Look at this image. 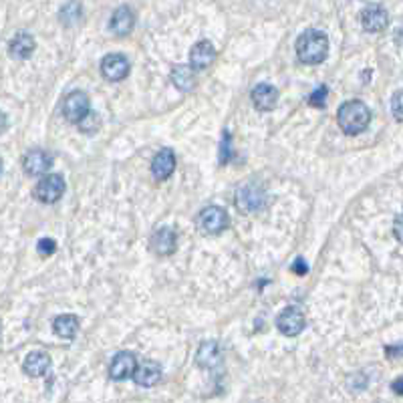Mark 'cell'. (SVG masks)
I'll return each mask as SVG.
<instances>
[{"instance_id": "1", "label": "cell", "mask_w": 403, "mask_h": 403, "mask_svg": "<svg viewBox=\"0 0 403 403\" xmlns=\"http://www.w3.org/2000/svg\"><path fill=\"white\" fill-rule=\"evenodd\" d=\"M329 55V39L323 30L307 28L297 39V57L305 65H319Z\"/></svg>"}, {"instance_id": "2", "label": "cell", "mask_w": 403, "mask_h": 403, "mask_svg": "<svg viewBox=\"0 0 403 403\" xmlns=\"http://www.w3.org/2000/svg\"><path fill=\"white\" fill-rule=\"evenodd\" d=\"M337 123L343 133L347 135H357L367 129L371 123V111L363 101H347L339 107L337 113Z\"/></svg>"}, {"instance_id": "3", "label": "cell", "mask_w": 403, "mask_h": 403, "mask_svg": "<svg viewBox=\"0 0 403 403\" xmlns=\"http://www.w3.org/2000/svg\"><path fill=\"white\" fill-rule=\"evenodd\" d=\"M228 212L220 206H208L198 214V226L204 234H220L228 228Z\"/></svg>"}, {"instance_id": "4", "label": "cell", "mask_w": 403, "mask_h": 403, "mask_svg": "<svg viewBox=\"0 0 403 403\" xmlns=\"http://www.w3.org/2000/svg\"><path fill=\"white\" fill-rule=\"evenodd\" d=\"M65 180L59 174H47L35 188V198L43 204H55L65 194Z\"/></svg>"}, {"instance_id": "5", "label": "cell", "mask_w": 403, "mask_h": 403, "mask_svg": "<svg viewBox=\"0 0 403 403\" xmlns=\"http://www.w3.org/2000/svg\"><path fill=\"white\" fill-rule=\"evenodd\" d=\"M91 113V103L89 97L83 91H73L63 101V115L71 123H81L83 119Z\"/></svg>"}, {"instance_id": "6", "label": "cell", "mask_w": 403, "mask_h": 403, "mask_svg": "<svg viewBox=\"0 0 403 403\" xmlns=\"http://www.w3.org/2000/svg\"><path fill=\"white\" fill-rule=\"evenodd\" d=\"M307 325V319L303 315V310L297 307H286L279 317H277V327L285 337H297L301 335Z\"/></svg>"}, {"instance_id": "7", "label": "cell", "mask_w": 403, "mask_h": 403, "mask_svg": "<svg viewBox=\"0 0 403 403\" xmlns=\"http://www.w3.org/2000/svg\"><path fill=\"white\" fill-rule=\"evenodd\" d=\"M238 206L246 212H259L266 206V191L259 184H246L238 190Z\"/></svg>"}, {"instance_id": "8", "label": "cell", "mask_w": 403, "mask_h": 403, "mask_svg": "<svg viewBox=\"0 0 403 403\" xmlns=\"http://www.w3.org/2000/svg\"><path fill=\"white\" fill-rule=\"evenodd\" d=\"M101 75L107 81H123L129 75V61H127V57H123L119 53L105 55L103 61H101Z\"/></svg>"}, {"instance_id": "9", "label": "cell", "mask_w": 403, "mask_h": 403, "mask_svg": "<svg viewBox=\"0 0 403 403\" xmlns=\"http://www.w3.org/2000/svg\"><path fill=\"white\" fill-rule=\"evenodd\" d=\"M361 24L367 32H381L389 24V15L379 4H369L361 12Z\"/></svg>"}, {"instance_id": "10", "label": "cell", "mask_w": 403, "mask_h": 403, "mask_svg": "<svg viewBox=\"0 0 403 403\" xmlns=\"http://www.w3.org/2000/svg\"><path fill=\"white\" fill-rule=\"evenodd\" d=\"M135 369H138V359H135V355L129 353V351H121L111 361L109 377L115 381H123L127 379V377H133Z\"/></svg>"}, {"instance_id": "11", "label": "cell", "mask_w": 403, "mask_h": 403, "mask_svg": "<svg viewBox=\"0 0 403 403\" xmlns=\"http://www.w3.org/2000/svg\"><path fill=\"white\" fill-rule=\"evenodd\" d=\"M50 166H53V156L47 153L45 149H32L23 160L26 176H45Z\"/></svg>"}, {"instance_id": "12", "label": "cell", "mask_w": 403, "mask_h": 403, "mask_svg": "<svg viewBox=\"0 0 403 403\" xmlns=\"http://www.w3.org/2000/svg\"><path fill=\"white\" fill-rule=\"evenodd\" d=\"M174 169H176V153H174V149L171 147L160 149L156 153L153 162H151V174H153V178L160 180V182H164V180H167L174 174Z\"/></svg>"}, {"instance_id": "13", "label": "cell", "mask_w": 403, "mask_h": 403, "mask_svg": "<svg viewBox=\"0 0 403 403\" xmlns=\"http://www.w3.org/2000/svg\"><path fill=\"white\" fill-rule=\"evenodd\" d=\"M151 244V250L158 254V256H169L176 252V246H178V238H176V232L171 228H160L153 232V236L149 240Z\"/></svg>"}, {"instance_id": "14", "label": "cell", "mask_w": 403, "mask_h": 403, "mask_svg": "<svg viewBox=\"0 0 403 403\" xmlns=\"http://www.w3.org/2000/svg\"><path fill=\"white\" fill-rule=\"evenodd\" d=\"M216 61V48L210 41H200L190 50V65L196 71L208 69Z\"/></svg>"}, {"instance_id": "15", "label": "cell", "mask_w": 403, "mask_h": 403, "mask_svg": "<svg viewBox=\"0 0 403 403\" xmlns=\"http://www.w3.org/2000/svg\"><path fill=\"white\" fill-rule=\"evenodd\" d=\"M196 363L202 369H216L222 365V349L218 341H204L196 353Z\"/></svg>"}, {"instance_id": "16", "label": "cell", "mask_w": 403, "mask_h": 403, "mask_svg": "<svg viewBox=\"0 0 403 403\" xmlns=\"http://www.w3.org/2000/svg\"><path fill=\"white\" fill-rule=\"evenodd\" d=\"M160 377H162V369L151 359H145L142 363H138V369L133 373V381L140 387H153V385H158Z\"/></svg>"}, {"instance_id": "17", "label": "cell", "mask_w": 403, "mask_h": 403, "mask_svg": "<svg viewBox=\"0 0 403 403\" xmlns=\"http://www.w3.org/2000/svg\"><path fill=\"white\" fill-rule=\"evenodd\" d=\"M50 369V357L45 351H32L24 357L23 371L30 377H43Z\"/></svg>"}, {"instance_id": "18", "label": "cell", "mask_w": 403, "mask_h": 403, "mask_svg": "<svg viewBox=\"0 0 403 403\" xmlns=\"http://www.w3.org/2000/svg\"><path fill=\"white\" fill-rule=\"evenodd\" d=\"M252 103L259 111H270L279 103V91L268 83H261L252 89Z\"/></svg>"}, {"instance_id": "19", "label": "cell", "mask_w": 403, "mask_h": 403, "mask_svg": "<svg viewBox=\"0 0 403 403\" xmlns=\"http://www.w3.org/2000/svg\"><path fill=\"white\" fill-rule=\"evenodd\" d=\"M135 26V15L129 6H119L118 10L113 12L111 21H109V28L118 35V37H125L133 30Z\"/></svg>"}, {"instance_id": "20", "label": "cell", "mask_w": 403, "mask_h": 403, "mask_svg": "<svg viewBox=\"0 0 403 403\" xmlns=\"http://www.w3.org/2000/svg\"><path fill=\"white\" fill-rule=\"evenodd\" d=\"M194 71L196 69L191 65H176L171 69V83H174V87L184 91V93L191 91L196 87V75H194Z\"/></svg>"}, {"instance_id": "21", "label": "cell", "mask_w": 403, "mask_h": 403, "mask_svg": "<svg viewBox=\"0 0 403 403\" xmlns=\"http://www.w3.org/2000/svg\"><path fill=\"white\" fill-rule=\"evenodd\" d=\"M35 48H37L35 37L28 32H19L10 41V55L17 59H28L35 53Z\"/></svg>"}, {"instance_id": "22", "label": "cell", "mask_w": 403, "mask_h": 403, "mask_svg": "<svg viewBox=\"0 0 403 403\" xmlns=\"http://www.w3.org/2000/svg\"><path fill=\"white\" fill-rule=\"evenodd\" d=\"M53 331L61 339H75L79 331V319L75 315H61L53 323Z\"/></svg>"}, {"instance_id": "23", "label": "cell", "mask_w": 403, "mask_h": 403, "mask_svg": "<svg viewBox=\"0 0 403 403\" xmlns=\"http://www.w3.org/2000/svg\"><path fill=\"white\" fill-rule=\"evenodd\" d=\"M232 160V138L230 133L224 129V135H222V147H220V164H228Z\"/></svg>"}, {"instance_id": "24", "label": "cell", "mask_w": 403, "mask_h": 403, "mask_svg": "<svg viewBox=\"0 0 403 403\" xmlns=\"http://www.w3.org/2000/svg\"><path fill=\"white\" fill-rule=\"evenodd\" d=\"M81 17V6L77 2H69L63 10H61V21L65 24H71Z\"/></svg>"}, {"instance_id": "25", "label": "cell", "mask_w": 403, "mask_h": 403, "mask_svg": "<svg viewBox=\"0 0 403 403\" xmlns=\"http://www.w3.org/2000/svg\"><path fill=\"white\" fill-rule=\"evenodd\" d=\"M327 95H329V89L325 87V85H321L312 95L308 97V103L312 105V107H317V109H321V107H325L327 105Z\"/></svg>"}, {"instance_id": "26", "label": "cell", "mask_w": 403, "mask_h": 403, "mask_svg": "<svg viewBox=\"0 0 403 403\" xmlns=\"http://www.w3.org/2000/svg\"><path fill=\"white\" fill-rule=\"evenodd\" d=\"M391 113L395 115L397 121H403V89L391 97Z\"/></svg>"}, {"instance_id": "27", "label": "cell", "mask_w": 403, "mask_h": 403, "mask_svg": "<svg viewBox=\"0 0 403 403\" xmlns=\"http://www.w3.org/2000/svg\"><path fill=\"white\" fill-rule=\"evenodd\" d=\"M39 254H43V256H50L55 250H57V244H55V240L53 238H43V240H39Z\"/></svg>"}, {"instance_id": "28", "label": "cell", "mask_w": 403, "mask_h": 403, "mask_svg": "<svg viewBox=\"0 0 403 403\" xmlns=\"http://www.w3.org/2000/svg\"><path fill=\"white\" fill-rule=\"evenodd\" d=\"M393 234H395V238L403 244V214H400V216L395 218V222H393Z\"/></svg>"}, {"instance_id": "29", "label": "cell", "mask_w": 403, "mask_h": 403, "mask_svg": "<svg viewBox=\"0 0 403 403\" xmlns=\"http://www.w3.org/2000/svg\"><path fill=\"white\" fill-rule=\"evenodd\" d=\"M292 272H297V274H301V277H305V274H307L308 266L305 264L303 259H297V261H294V264H292Z\"/></svg>"}, {"instance_id": "30", "label": "cell", "mask_w": 403, "mask_h": 403, "mask_svg": "<svg viewBox=\"0 0 403 403\" xmlns=\"http://www.w3.org/2000/svg\"><path fill=\"white\" fill-rule=\"evenodd\" d=\"M385 353L389 357H403V345H395V347H385Z\"/></svg>"}, {"instance_id": "31", "label": "cell", "mask_w": 403, "mask_h": 403, "mask_svg": "<svg viewBox=\"0 0 403 403\" xmlns=\"http://www.w3.org/2000/svg\"><path fill=\"white\" fill-rule=\"evenodd\" d=\"M391 389L397 393V395H403V377H397V379L391 383Z\"/></svg>"}]
</instances>
